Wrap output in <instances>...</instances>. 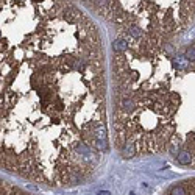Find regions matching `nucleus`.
<instances>
[{"instance_id":"obj_1","label":"nucleus","mask_w":195,"mask_h":195,"mask_svg":"<svg viewBox=\"0 0 195 195\" xmlns=\"http://www.w3.org/2000/svg\"><path fill=\"white\" fill-rule=\"evenodd\" d=\"M2 170L48 190L98 175L109 153L105 50L75 6L2 10Z\"/></svg>"},{"instance_id":"obj_2","label":"nucleus","mask_w":195,"mask_h":195,"mask_svg":"<svg viewBox=\"0 0 195 195\" xmlns=\"http://www.w3.org/2000/svg\"><path fill=\"white\" fill-rule=\"evenodd\" d=\"M125 41L111 63L114 145L125 159L166 155L195 169V41Z\"/></svg>"},{"instance_id":"obj_3","label":"nucleus","mask_w":195,"mask_h":195,"mask_svg":"<svg viewBox=\"0 0 195 195\" xmlns=\"http://www.w3.org/2000/svg\"><path fill=\"white\" fill-rule=\"evenodd\" d=\"M162 195H195V177L172 183L162 192Z\"/></svg>"},{"instance_id":"obj_4","label":"nucleus","mask_w":195,"mask_h":195,"mask_svg":"<svg viewBox=\"0 0 195 195\" xmlns=\"http://www.w3.org/2000/svg\"><path fill=\"white\" fill-rule=\"evenodd\" d=\"M0 195H36L31 194L28 190H25L24 187L13 184L10 181H2V187H0Z\"/></svg>"}]
</instances>
